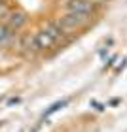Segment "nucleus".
Segmentation results:
<instances>
[{"label":"nucleus","instance_id":"obj_7","mask_svg":"<svg viewBox=\"0 0 127 132\" xmlns=\"http://www.w3.org/2000/svg\"><path fill=\"white\" fill-rule=\"evenodd\" d=\"M65 104H66V100H63V102H57V104H53V106L50 108V110H47V111H46V115H50V113H53V111H57V110H59V108H63Z\"/></svg>","mask_w":127,"mask_h":132},{"label":"nucleus","instance_id":"obj_2","mask_svg":"<svg viewBox=\"0 0 127 132\" xmlns=\"http://www.w3.org/2000/svg\"><path fill=\"white\" fill-rule=\"evenodd\" d=\"M89 19H91V13H76V11H68L65 17H61V21L57 23L59 28L65 32H72V30H78L82 28L83 25H87Z\"/></svg>","mask_w":127,"mask_h":132},{"label":"nucleus","instance_id":"obj_1","mask_svg":"<svg viewBox=\"0 0 127 132\" xmlns=\"http://www.w3.org/2000/svg\"><path fill=\"white\" fill-rule=\"evenodd\" d=\"M63 38V30L59 28L57 23L44 27L42 30H38L32 38V49L34 51H46L51 49L53 45H57V42Z\"/></svg>","mask_w":127,"mask_h":132},{"label":"nucleus","instance_id":"obj_3","mask_svg":"<svg viewBox=\"0 0 127 132\" xmlns=\"http://www.w3.org/2000/svg\"><path fill=\"white\" fill-rule=\"evenodd\" d=\"M66 8H68V11H76V13H91L93 2L91 0H68Z\"/></svg>","mask_w":127,"mask_h":132},{"label":"nucleus","instance_id":"obj_5","mask_svg":"<svg viewBox=\"0 0 127 132\" xmlns=\"http://www.w3.org/2000/svg\"><path fill=\"white\" fill-rule=\"evenodd\" d=\"M13 36L15 32L11 30L8 25H4V23H0V47H6L10 45L11 42H13Z\"/></svg>","mask_w":127,"mask_h":132},{"label":"nucleus","instance_id":"obj_4","mask_svg":"<svg viewBox=\"0 0 127 132\" xmlns=\"http://www.w3.org/2000/svg\"><path fill=\"white\" fill-rule=\"evenodd\" d=\"M6 21H8L6 25H8L11 30L15 32V30H19L21 27H25V23H27V15L23 13V11H11Z\"/></svg>","mask_w":127,"mask_h":132},{"label":"nucleus","instance_id":"obj_6","mask_svg":"<svg viewBox=\"0 0 127 132\" xmlns=\"http://www.w3.org/2000/svg\"><path fill=\"white\" fill-rule=\"evenodd\" d=\"M10 13H11V11L8 8V4H6L4 0H0V19H8Z\"/></svg>","mask_w":127,"mask_h":132}]
</instances>
